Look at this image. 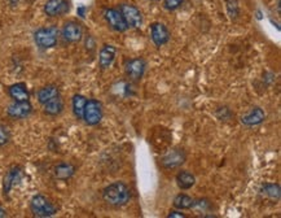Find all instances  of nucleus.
<instances>
[{
	"label": "nucleus",
	"mask_w": 281,
	"mask_h": 218,
	"mask_svg": "<svg viewBox=\"0 0 281 218\" xmlns=\"http://www.w3.org/2000/svg\"><path fill=\"white\" fill-rule=\"evenodd\" d=\"M130 189L127 185L123 182H113L112 185L107 186L103 191L104 201L113 208L125 207L130 200Z\"/></svg>",
	"instance_id": "1"
},
{
	"label": "nucleus",
	"mask_w": 281,
	"mask_h": 218,
	"mask_svg": "<svg viewBox=\"0 0 281 218\" xmlns=\"http://www.w3.org/2000/svg\"><path fill=\"white\" fill-rule=\"evenodd\" d=\"M34 40H35L36 46L43 48V50L52 48V47L56 46L57 40H58V29L56 26L40 28L34 34Z\"/></svg>",
	"instance_id": "2"
},
{
	"label": "nucleus",
	"mask_w": 281,
	"mask_h": 218,
	"mask_svg": "<svg viewBox=\"0 0 281 218\" xmlns=\"http://www.w3.org/2000/svg\"><path fill=\"white\" fill-rule=\"evenodd\" d=\"M30 209L32 215L39 218L52 217L56 215V207L54 203H51L50 199H47L43 195H35L30 201Z\"/></svg>",
	"instance_id": "3"
},
{
	"label": "nucleus",
	"mask_w": 281,
	"mask_h": 218,
	"mask_svg": "<svg viewBox=\"0 0 281 218\" xmlns=\"http://www.w3.org/2000/svg\"><path fill=\"white\" fill-rule=\"evenodd\" d=\"M82 120H84L87 125H97L103 120V105H101V103L99 100H95V99L87 100L84 111H83Z\"/></svg>",
	"instance_id": "4"
},
{
	"label": "nucleus",
	"mask_w": 281,
	"mask_h": 218,
	"mask_svg": "<svg viewBox=\"0 0 281 218\" xmlns=\"http://www.w3.org/2000/svg\"><path fill=\"white\" fill-rule=\"evenodd\" d=\"M119 12L125 18L128 28H140L142 25V15L139 8H136L132 4H122L119 7Z\"/></svg>",
	"instance_id": "5"
},
{
	"label": "nucleus",
	"mask_w": 281,
	"mask_h": 218,
	"mask_svg": "<svg viewBox=\"0 0 281 218\" xmlns=\"http://www.w3.org/2000/svg\"><path fill=\"white\" fill-rule=\"evenodd\" d=\"M104 18L108 22V25L111 26L113 30H115V31L125 32L128 29L125 18H123L122 13L118 9H114V8L105 9L104 11Z\"/></svg>",
	"instance_id": "6"
},
{
	"label": "nucleus",
	"mask_w": 281,
	"mask_h": 218,
	"mask_svg": "<svg viewBox=\"0 0 281 218\" xmlns=\"http://www.w3.org/2000/svg\"><path fill=\"white\" fill-rule=\"evenodd\" d=\"M185 160H187L185 151L183 148H174L165 155L161 160V164L165 169H175L184 164Z\"/></svg>",
	"instance_id": "7"
},
{
	"label": "nucleus",
	"mask_w": 281,
	"mask_h": 218,
	"mask_svg": "<svg viewBox=\"0 0 281 218\" xmlns=\"http://www.w3.org/2000/svg\"><path fill=\"white\" fill-rule=\"evenodd\" d=\"M62 38L69 43H78L83 38V28L77 21H68L62 28Z\"/></svg>",
	"instance_id": "8"
},
{
	"label": "nucleus",
	"mask_w": 281,
	"mask_h": 218,
	"mask_svg": "<svg viewBox=\"0 0 281 218\" xmlns=\"http://www.w3.org/2000/svg\"><path fill=\"white\" fill-rule=\"evenodd\" d=\"M146 62L144 59L136 58L130 60L126 64V74L131 81H140L145 73Z\"/></svg>",
	"instance_id": "9"
},
{
	"label": "nucleus",
	"mask_w": 281,
	"mask_h": 218,
	"mask_svg": "<svg viewBox=\"0 0 281 218\" xmlns=\"http://www.w3.org/2000/svg\"><path fill=\"white\" fill-rule=\"evenodd\" d=\"M150 38L157 47H161L166 44L170 40V31L168 28L161 24V22H154L150 25Z\"/></svg>",
	"instance_id": "10"
},
{
	"label": "nucleus",
	"mask_w": 281,
	"mask_h": 218,
	"mask_svg": "<svg viewBox=\"0 0 281 218\" xmlns=\"http://www.w3.org/2000/svg\"><path fill=\"white\" fill-rule=\"evenodd\" d=\"M69 12L68 0H48L44 4V13L48 17H60Z\"/></svg>",
	"instance_id": "11"
},
{
	"label": "nucleus",
	"mask_w": 281,
	"mask_h": 218,
	"mask_svg": "<svg viewBox=\"0 0 281 218\" xmlns=\"http://www.w3.org/2000/svg\"><path fill=\"white\" fill-rule=\"evenodd\" d=\"M32 112V105L30 104V101H14L13 104H11L7 109V113L9 117L16 118V120H22V118H26L30 116V113Z\"/></svg>",
	"instance_id": "12"
},
{
	"label": "nucleus",
	"mask_w": 281,
	"mask_h": 218,
	"mask_svg": "<svg viewBox=\"0 0 281 218\" xmlns=\"http://www.w3.org/2000/svg\"><path fill=\"white\" fill-rule=\"evenodd\" d=\"M22 177H24V173H22V169L20 168V166H13L12 169H9L7 174H5V177H4V193H5V195L9 193V191H11L17 183L21 182Z\"/></svg>",
	"instance_id": "13"
},
{
	"label": "nucleus",
	"mask_w": 281,
	"mask_h": 218,
	"mask_svg": "<svg viewBox=\"0 0 281 218\" xmlns=\"http://www.w3.org/2000/svg\"><path fill=\"white\" fill-rule=\"evenodd\" d=\"M117 54V48L112 44H104L100 50L99 55V65L101 69H108L113 64L114 59Z\"/></svg>",
	"instance_id": "14"
},
{
	"label": "nucleus",
	"mask_w": 281,
	"mask_h": 218,
	"mask_svg": "<svg viewBox=\"0 0 281 218\" xmlns=\"http://www.w3.org/2000/svg\"><path fill=\"white\" fill-rule=\"evenodd\" d=\"M264 120H266V113H264L263 109L259 107H255L241 118V122L246 126H256L260 125Z\"/></svg>",
	"instance_id": "15"
},
{
	"label": "nucleus",
	"mask_w": 281,
	"mask_h": 218,
	"mask_svg": "<svg viewBox=\"0 0 281 218\" xmlns=\"http://www.w3.org/2000/svg\"><path fill=\"white\" fill-rule=\"evenodd\" d=\"M8 93L14 101H26L30 97L28 90L25 83H14L8 89Z\"/></svg>",
	"instance_id": "16"
},
{
	"label": "nucleus",
	"mask_w": 281,
	"mask_h": 218,
	"mask_svg": "<svg viewBox=\"0 0 281 218\" xmlns=\"http://www.w3.org/2000/svg\"><path fill=\"white\" fill-rule=\"evenodd\" d=\"M36 96H38V101H39L42 105H44V104L51 101L52 99H55V97L60 96V91H58V89H57L56 86L50 85V86L40 89L39 91H38V95H36Z\"/></svg>",
	"instance_id": "17"
},
{
	"label": "nucleus",
	"mask_w": 281,
	"mask_h": 218,
	"mask_svg": "<svg viewBox=\"0 0 281 218\" xmlns=\"http://www.w3.org/2000/svg\"><path fill=\"white\" fill-rule=\"evenodd\" d=\"M55 177L60 181H66V179L71 178L75 173L74 165L69 164V162H61V164L55 166Z\"/></svg>",
	"instance_id": "18"
},
{
	"label": "nucleus",
	"mask_w": 281,
	"mask_h": 218,
	"mask_svg": "<svg viewBox=\"0 0 281 218\" xmlns=\"http://www.w3.org/2000/svg\"><path fill=\"white\" fill-rule=\"evenodd\" d=\"M260 193L263 195L266 199L271 201H279L280 200V196H281V189H280V185L278 183H267V185H264L260 189Z\"/></svg>",
	"instance_id": "19"
},
{
	"label": "nucleus",
	"mask_w": 281,
	"mask_h": 218,
	"mask_svg": "<svg viewBox=\"0 0 281 218\" xmlns=\"http://www.w3.org/2000/svg\"><path fill=\"white\" fill-rule=\"evenodd\" d=\"M196 183V177L192 174V173L187 172V170H182L179 172L176 175V185L179 186V188L182 189H189L192 188Z\"/></svg>",
	"instance_id": "20"
},
{
	"label": "nucleus",
	"mask_w": 281,
	"mask_h": 218,
	"mask_svg": "<svg viewBox=\"0 0 281 218\" xmlns=\"http://www.w3.org/2000/svg\"><path fill=\"white\" fill-rule=\"evenodd\" d=\"M62 109H64V103H62L60 96L55 97V99H52L51 101L44 104V112H46V115L48 116L60 115Z\"/></svg>",
	"instance_id": "21"
},
{
	"label": "nucleus",
	"mask_w": 281,
	"mask_h": 218,
	"mask_svg": "<svg viewBox=\"0 0 281 218\" xmlns=\"http://www.w3.org/2000/svg\"><path fill=\"white\" fill-rule=\"evenodd\" d=\"M85 103H87V99L83 95H74V97H73V101H71V104H73V113H74L75 117L78 118V120H82Z\"/></svg>",
	"instance_id": "22"
},
{
	"label": "nucleus",
	"mask_w": 281,
	"mask_h": 218,
	"mask_svg": "<svg viewBox=\"0 0 281 218\" xmlns=\"http://www.w3.org/2000/svg\"><path fill=\"white\" fill-rule=\"evenodd\" d=\"M193 199L185 193H179L178 196L174 199V207L179 211H185V209H191L193 205Z\"/></svg>",
	"instance_id": "23"
},
{
	"label": "nucleus",
	"mask_w": 281,
	"mask_h": 218,
	"mask_svg": "<svg viewBox=\"0 0 281 218\" xmlns=\"http://www.w3.org/2000/svg\"><path fill=\"white\" fill-rule=\"evenodd\" d=\"M192 208L197 213H207L213 209V203L209 199H198V200L193 201Z\"/></svg>",
	"instance_id": "24"
},
{
	"label": "nucleus",
	"mask_w": 281,
	"mask_h": 218,
	"mask_svg": "<svg viewBox=\"0 0 281 218\" xmlns=\"http://www.w3.org/2000/svg\"><path fill=\"white\" fill-rule=\"evenodd\" d=\"M227 12L231 20H236L239 16V1L237 0H227Z\"/></svg>",
	"instance_id": "25"
},
{
	"label": "nucleus",
	"mask_w": 281,
	"mask_h": 218,
	"mask_svg": "<svg viewBox=\"0 0 281 218\" xmlns=\"http://www.w3.org/2000/svg\"><path fill=\"white\" fill-rule=\"evenodd\" d=\"M183 3L184 0H164V8L166 11H176Z\"/></svg>",
	"instance_id": "26"
},
{
	"label": "nucleus",
	"mask_w": 281,
	"mask_h": 218,
	"mask_svg": "<svg viewBox=\"0 0 281 218\" xmlns=\"http://www.w3.org/2000/svg\"><path fill=\"white\" fill-rule=\"evenodd\" d=\"M11 139V132L8 130L7 126H4L0 124V147L5 146Z\"/></svg>",
	"instance_id": "27"
},
{
	"label": "nucleus",
	"mask_w": 281,
	"mask_h": 218,
	"mask_svg": "<svg viewBox=\"0 0 281 218\" xmlns=\"http://www.w3.org/2000/svg\"><path fill=\"white\" fill-rule=\"evenodd\" d=\"M217 116H218V118L221 120V121H227L228 118L231 117L232 116V113H231V111L228 109V108H219L217 111Z\"/></svg>",
	"instance_id": "28"
},
{
	"label": "nucleus",
	"mask_w": 281,
	"mask_h": 218,
	"mask_svg": "<svg viewBox=\"0 0 281 218\" xmlns=\"http://www.w3.org/2000/svg\"><path fill=\"white\" fill-rule=\"evenodd\" d=\"M168 217L169 218H185V217H187V216H185L184 213H182V212L172 211V212H170V213H169Z\"/></svg>",
	"instance_id": "29"
},
{
	"label": "nucleus",
	"mask_w": 281,
	"mask_h": 218,
	"mask_svg": "<svg viewBox=\"0 0 281 218\" xmlns=\"http://www.w3.org/2000/svg\"><path fill=\"white\" fill-rule=\"evenodd\" d=\"M85 11H87V8L84 7V5H81V7H78V9H77V13H78V16H81V17H84L85 16Z\"/></svg>",
	"instance_id": "30"
},
{
	"label": "nucleus",
	"mask_w": 281,
	"mask_h": 218,
	"mask_svg": "<svg viewBox=\"0 0 281 218\" xmlns=\"http://www.w3.org/2000/svg\"><path fill=\"white\" fill-rule=\"evenodd\" d=\"M8 3H9L11 7H16V5L18 4V0H8Z\"/></svg>",
	"instance_id": "31"
},
{
	"label": "nucleus",
	"mask_w": 281,
	"mask_h": 218,
	"mask_svg": "<svg viewBox=\"0 0 281 218\" xmlns=\"http://www.w3.org/2000/svg\"><path fill=\"white\" fill-rule=\"evenodd\" d=\"M3 217H7V212L4 211L3 208H0V218H3Z\"/></svg>",
	"instance_id": "32"
}]
</instances>
